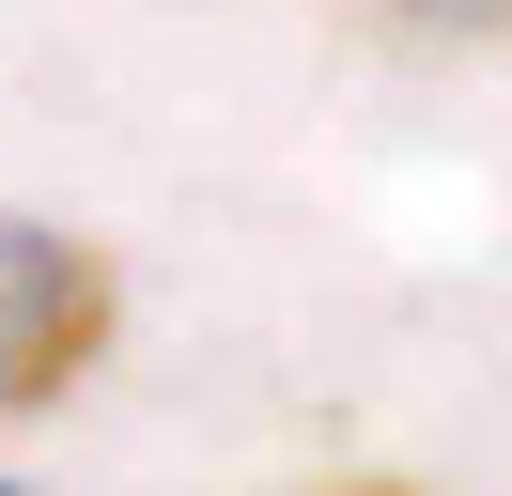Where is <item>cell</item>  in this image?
<instances>
[{
    "mask_svg": "<svg viewBox=\"0 0 512 496\" xmlns=\"http://www.w3.org/2000/svg\"><path fill=\"white\" fill-rule=\"evenodd\" d=\"M109 326H125L109 248L63 233V217H16V202H0V419H47V403L109 357Z\"/></svg>",
    "mask_w": 512,
    "mask_h": 496,
    "instance_id": "1",
    "label": "cell"
},
{
    "mask_svg": "<svg viewBox=\"0 0 512 496\" xmlns=\"http://www.w3.org/2000/svg\"><path fill=\"white\" fill-rule=\"evenodd\" d=\"M388 16H404V31H435V47H497V31H512V0H388Z\"/></svg>",
    "mask_w": 512,
    "mask_h": 496,
    "instance_id": "2",
    "label": "cell"
}]
</instances>
